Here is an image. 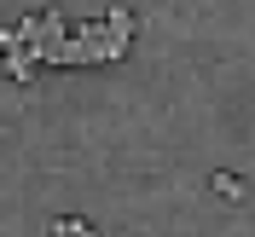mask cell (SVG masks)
I'll list each match as a JSON object with an SVG mask.
<instances>
[{
	"instance_id": "cell-1",
	"label": "cell",
	"mask_w": 255,
	"mask_h": 237,
	"mask_svg": "<svg viewBox=\"0 0 255 237\" xmlns=\"http://www.w3.org/2000/svg\"><path fill=\"white\" fill-rule=\"evenodd\" d=\"M47 237H99V232H93L87 220H52V226H47Z\"/></svg>"
},
{
	"instance_id": "cell-2",
	"label": "cell",
	"mask_w": 255,
	"mask_h": 237,
	"mask_svg": "<svg viewBox=\"0 0 255 237\" xmlns=\"http://www.w3.org/2000/svg\"><path fill=\"white\" fill-rule=\"evenodd\" d=\"M215 191H221V197H244V179L238 174H215Z\"/></svg>"
}]
</instances>
